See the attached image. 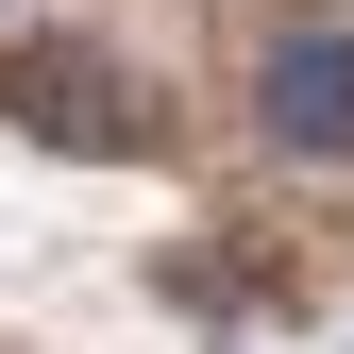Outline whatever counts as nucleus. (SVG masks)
Here are the masks:
<instances>
[{
	"label": "nucleus",
	"mask_w": 354,
	"mask_h": 354,
	"mask_svg": "<svg viewBox=\"0 0 354 354\" xmlns=\"http://www.w3.org/2000/svg\"><path fill=\"white\" fill-rule=\"evenodd\" d=\"M253 136L287 169H354V17L337 0H253Z\"/></svg>",
	"instance_id": "2"
},
{
	"label": "nucleus",
	"mask_w": 354,
	"mask_h": 354,
	"mask_svg": "<svg viewBox=\"0 0 354 354\" xmlns=\"http://www.w3.org/2000/svg\"><path fill=\"white\" fill-rule=\"evenodd\" d=\"M0 136H34L68 169H152V152H186V84L102 17H34V34H0Z\"/></svg>",
	"instance_id": "1"
}]
</instances>
